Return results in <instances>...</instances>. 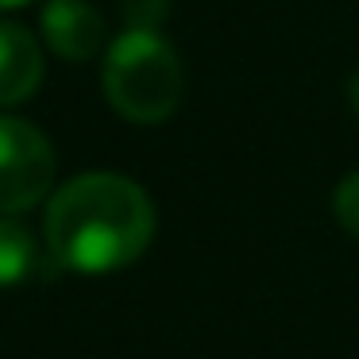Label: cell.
<instances>
[{
  "instance_id": "obj_10",
  "label": "cell",
  "mask_w": 359,
  "mask_h": 359,
  "mask_svg": "<svg viewBox=\"0 0 359 359\" xmlns=\"http://www.w3.org/2000/svg\"><path fill=\"white\" fill-rule=\"evenodd\" d=\"M24 4H32V0H0V12H8V8H24Z\"/></svg>"
},
{
  "instance_id": "obj_8",
  "label": "cell",
  "mask_w": 359,
  "mask_h": 359,
  "mask_svg": "<svg viewBox=\"0 0 359 359\" xmlns=\"http://www.w3.org/2000/svg\"><path fill=\"white\" fill-rule=\"evenodd\" d=\"M128 27H140V32H158L170 16V0H124L120 4Z\"/></svg>"
},
{
  "instance_id": "obj_5",
  "label": "cell",
  "mask_w": 359,
  "mask_h": 359,
  "mask_svg": "<svg viewBox=\"0 0 359 359\" xmlns=\"http://www.w3.org/2000/svg\"><path fill=\"white\" fill-rule=\"evenodd\" d=\"M43 86V47L24 24L0 20V109L32 101Z\"/></svg>"
},
{
  "instance_id": "obj_2",
  "label": "cell",
  "mask_w": 359,
  "mask_h": 359,
  "mask_svg": "<svg viewBox=\"0 0 359 359\" xmlns=\"http://www.w3.org/2000/svg\"><path fill=\"white\" fill-rule=\"evenodd\" d=\"M101 86L109 104L132 124H163L182 104V62L178 50L158 32L124 27L109 43L101 70Z\"/></svg>"
},
{
  "instance_id": "obj_3",
  "label": "cell",
  "mask_w": 359,
  "mask_h": 359,
  "mask_svg": "<svg viewBox=\"0 0 359 359\" xmlns=\"http://www.w3.org/2000/svg\"><path fill=\"white\" fill-rule=\"evenodd\" d=\"M55 147L32 120L0 112V212L35 209L55 186Z\"/></svg>"
},
{
  "instance_id": "obj_9",
  "label": "cell",
  "mask_w": 359,
  "mask_h": 359,
  "mask_svg": "<svg viewBox=\"0 0 359 359\" xmlns=\"http://www.w3.org/2000/svg\"><path fill=\"white\" fill-rule=\"evenodd\" d=\"M344 93H348V109L359 116V70L348 78V86H344Z\"/></svg>"
},
{
  "instance_id": "obj_4",
  "label": "cell",
  "mask_w": 359,
  "mask_h": 359,
  "mask_svg": "<svg viewBox=\"0 0 359 359\" xmlns=\"http://www.w3.org/2000/svg\"><path fill=\"white\" fill-rule=\"evenodd\" d=\"M39 32L47 47L66 62H89L104 47V16L89 0H47Z\"/></svg>"
},
{
  "instance_id": "obj_6",
  "label": "cell",
  "mask_w": 359,
  "mask_h": 359,
  "mask_svg": "<svg viewBox=\"0 0 359 359\" xmlns=\"http://www.w3.org/2000/svg\"><path fill=\"white\" fill-rule=\"evenodd\" d=\"M35 263H39L35 236L27 232L16 217L0 212V290L27 282V274L35 271Z\"/></svg>"
},
{
  "instance_id": "obj_1",
  "label": "cell",
  "mask_w": 359,
  "mask_h": 359,
  "mask_svg": "<svg viewBox=\"0 0 359 359\" xmlns=\"http://www.w3.org/2000/svg\"><path fill=\"white\" fill-rule=\"evenodd\" d=\"M43 236L66 271L112 274L132 266L155 240V205L128 174L89 170L55 189Z\"/></svg>"
},
{
  "instance_id": "obj_7",
  "label": "cell",
  "mask_w": 359,
  "mask_h": 359,
  "mask_svg": "<svg viewBox=\"0 0 359 359\" xmlns=\"http://www.w3.org/2000/svg\"><path fill=\"white\" fill-rule=\"evenodd\" d=\"M332 217L348 236L359 240V170L344 174L332 189Z\"/></svg>"
}]
</instances>
